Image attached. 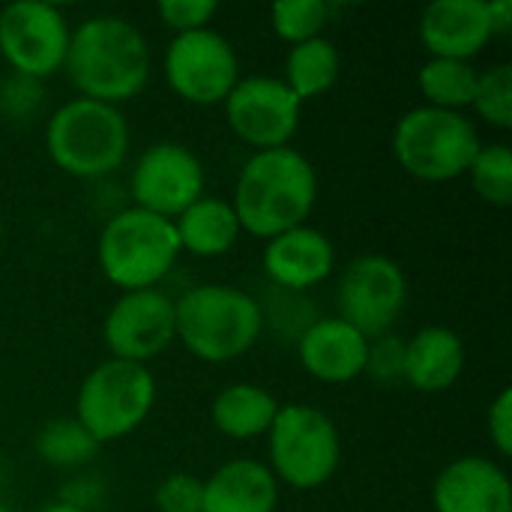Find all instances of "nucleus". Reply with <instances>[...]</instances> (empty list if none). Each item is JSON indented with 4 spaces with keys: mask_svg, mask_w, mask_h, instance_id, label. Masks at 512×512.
<instances>
[{
    "mask_svg": "<svg viewBox=\"0 0 512 512\" xmlns=\"http://www.w3.org/2000/svg\"><path fill=\"white\" fill-rule=\"evenodd\" d=\"M177 258L180 243L174 222L141 207H126L114 213L96 243L102 276L123 294L156 288L174 270Z\"/></svg>",
    "mask_w": 512,
    "mask_h": 512,
    "instance_id": "423d86ee",
    "label": "nucleus"
},
{
    "mask_svg": "<svg viewBox=\"0 0 512 512\" xmlns=\"http://www.w3.org/2000/svg\"><path fill=\"white\" fill-rule=\"evenodd\" d=\"M474 114L495 126V129H510L512 126V66L510 63H495L489 69L477 72V87L471 99Z\"/></svg>",
    "mask_w": 512,
    "mask_h": 512,
    "instance_id": "cd10ccee",
    "label": "nucleus"
},
{
    "mask_svg": "<svg viewBox=\"0 0 512 512\" xmlns=\"http://www.w3.org/2000/svg\"><path fill=\"white\" fill-rule=\"evenodd\" d=\"M33 450L36 456L48 465V468H81L87 465L99 444L90 438V432L75 420V417H60V420H48L36 438H33Z\"/></svg>",
    "mask_w": 512,
    "mask_h": 512,
    "instance_id": "393cba45",
    "label": "nucleus"
},
{
    "mask_svg": "<svg viewBox=\"0 0 512 512\" xmlns=\"http://www.w3.org/2000/svg\"><path fill=\"white\" fill-rule=\"evenodd\" d=\"M282 72H285V75H282V84H285L300 102H309V99L324 96V93L339 81L342 54H339V48H336L333 39L318 36V39L291 45Z\"/></svg>",
    "mask_w": 512,
    "mask_h": 512,
    "instance_id": "5701e85b",
    "label": "nucleus"
},
{
    "mask_svg": "<svg viewBox=\"0 0 512 512\" xmlns=\"http://www.w3.org/2000/svg\"><path fill=\"white\" fill-rule=\"evenodd\" d=\"M279 483L258 459H231L204 480L201 512H276Z\"/></svg>",
    "mask_w": 512,
    "mask_h": 512,
    "instance_id": "aec40b11",
    "label": "nucleus"
},
{
    "mask_svg": "<svg viewBox=\"0 0 512 512\" xmlns=\"http://www.w3.org/2000/svg\"><path fill=\"white\" fill-rule=\"evenodd\" d=\"M330 18H333V6L324 0H282L270 9V27L288 45H300L324 36Z\"/></svg>",
    "mask_w": 512,
    "mask_h": 512,
    "instance_id": "bb28decb",
    "label": "nucleus"
},
{
    "mask_svg": "<svg viewBox=\"0 0 512 512\" xmlns=\"http://www.w3.org/2000/svg\"><path fill=\"white\" fill-rule=\"evenodd\" d=\"M177 339L174 300L159 288L126 291L102 321V342L114 360L147 366Z\"/></svg>",
    "mask_w": 512,
    "mask_h": 512,
    "instance_id": "4468645a",
    "label": "nucleus"
},
{
    "mask_svg": "<svg viewBox=\"0 0 512 512\" xmlns=\"http://www.w3.org/2000/svg\"><path fill=\"white\" fill-rule=\"evenodd\" d=\"M408 306V276L390 255H357L336 285V318L378 339L393 330Z\"/></svg>",
    "mask_w": 512,
    "mask_h": 512,
    "instance_id": "9d476101",
    "label": "nucleus"
},
{
    "mask_svg": "<svg viewBox=\"0 0 512 512\" xmlns=\"http://www.w3.org/2000/svg\"><path fill=\"white\" fill-rule=\"evenodd\" d=\"M261 264L273 288L306 294L330 279L336 267V249L324 231L312 225H300L270 237L264 243Z\"/></svg>",
    "mask_w": 512,
    "mask_h": 512,
    "instance_id": "2eb2a0df",
    "label": "nucleus"
},
{
    "mask_svg": "<svg viewBox=\"0 0 512 512\" xmlns=\"http://www.w3.org/2000/svg\"><path fill=\"white\" fill-rule=\"evenodd\" d=\"M363 375H369L381 387L405 381V339H399L393 333L369 339V354H366V372Z\"/></svg>",
    "mask_w": 512,
    "mask_h": 512,
    "instance_id": "c85d7f7f",
    "label": "nucleus"
},
{
    "mask_svg": "<svg viewBox=\"0 0 512 512\" xmlns=\"http://www.w3.org/2000/svg\"><path fill=\"white\" fill-rule=\"evenodd\" d=\"M162 75L177 99L198 108H213L228 99L240 81V60L234 45L213 27L180 33L168 42Z\"/></svg>",
    "mask_w": 512,
    "mask_h": 512,
    "instance_id": "1a4fd4ad",
    "label": "nucleus"
},
{
    "mask_svg": "<svg viewBox=\"0 0 512 512\" xmlns=\"http://www.w3.org/2000/svg\"><path fill=\"white\" fill-rule=\"evenodd\" d=\"M156 405V378L150 366L102 360L87 372L75 396V420L102 447L129 438Z\"/></svg>",
    "mask_w": 512,
    "mask_h": 512,
    "instance_id": "6e6552de",
    "label": "nucleus"
},
{
    "mask_svg": "<svg viewBox=\"0 0 512 512\" xmlns=\"http://www.w3.org/2000/svg\"><path fill=\"white\" fill-rule=\"evenodd\" d=\"M270 474L279 486L297 492H315L333 480L342 465V435L336 423L315 405H282L270 432Z\"/></svg>",
    "mask_w": 512,
    "mask_h": 512,
    "instance_id": "0eeeda50",
    "label": "nucleus"
},
{
    "mask_svg": "<svg viewBox=\"0 0 512 512\" xmlns=\"http://www.w3.org/2000/svg\"><path fill=\"white\" fill-rule=\"evenodd\" d=\"M465 342L456 330L429 324L405 339V384L420 393H447L465 372Z\"/></svg>",
    "mask_w": 512,
    "mask_h": 512,
    "instance_id": "6ab92c4d",
    "label": "nucleus"
},
{
    "mask_svg": "<svg viewBox=\"0 0 512 512\" xmlns=\"http://www.w3.org/2000/svg\"><path fill=\"white\" fill-rule=\"evenodd\" d=\"M471 189L492 207L512 204V153L507 144H483L468 168Z\"/></svg>",
    "mask_w": 512,
    "mask_h": 512,
    "instance_id": "a878e982",
    "label": "nucleus"
},
{
    "mask_svg": "<svg viewBox=\"0 0 512 512\" xmlns=\"http://www.w3.org/2000/svg\"><path fill=\"white\" fill-rule=\"evenodd\" d=\"M39 99H42V84L30 81V78H21V75H12L0 87V111L9 114V117L30 114L39 105Z\"/></svg>",
    "mask_w": 512,
    "mask_h": 512,
    "instance_id": "473e14b6",
    "label": "nucleus"
},
{
    "mask_svg": "<svg viewBox=\"0 0 512 512\" xmlns=\"http://www.w3.org/2000/svg\"><path fill=\"white\" fill-rule=\"evenodd\" d=\"M156 12L162 24L174 36H180V33H195V30L210 27V21L219 12V3L216 0H165L156 6Z\"/></svg>",
    "mask_w": 512,
    "mask_h": 512,
    "instance_id": "7c9ffc66",
    "label": "nucleus"
},
{
    "mask_svg": "<svg viewBox=\"0 0 512 512\" xmlns=\"http://www.w3.org/2000/svg\"><path fill=\"white\" fill-rule=\"evenodd\" d=\"M492 39L486 0H435L420 15V42L429 57L471 63Z\"/></svg>",
    "mask_w": 512,
    "mask_h": 512,
    "instance_id": "a211bd4d",
    "label": "nucleus"
},
{
    "mask_svg": "<svg viewBox=\"0 0 512 512\" xmlns=\"http://www.w3.org/2000/svg\"><path fill=\"white\" fill-rule=\"evenodd\" d=\"M63 72L81 99L120 108L144 93L153 72L147 36L123 15H90L72 27Z\"/></svg>",
    "mask_w": 512,
    "mask_h": 512,
    "instance_id": "f257e3e1",
    "label": "nucleus"
},
{
    "mask_svg": "<svg viewBox=\"0 0 512 512\" xmlns=\"http://www.w3.org/2000/svg\"><path fill=\"white\" fill-rule=\"evenodd\" d=\"M180 252L195 258H219L231 252L240 240V222L231 201L216 195H201L192 207H186L174 219Z\"/></svg>",
    "mask_w": 512,
    "mask_h": 512,
    "instance_id": "412c9836",
    "label": "nucleus"
},
{
    "mask_svg": "<svg viewBox=\"0 0 512 512\" xmlns=\"http://www.w3.org/2000/svg\"><path fill=\"white\" fill-rule=\"evenodd\" d=\"M489 24L495 36H507L512 30V0H489Z\"/></svg>",
    "mask_w": 512,
    "mask_h": 512,
    "instance_id": "72a5a7b5",
    "label": "nucleus"
},
{
    "mask_svg": "<svg viewBox=\"0 0 512 512\" xmlns=\"http://www.w3.org/2000/svg\"><path fill=\"white\" fill-rule=\"evenodd\" d=\"M282 402L258 384H231L216 393L210 420L219 435L231 441H255L270 432Z\"/></svg>",
    "mask_w": 512,
    "mask_h": 512,
    "instance_id": "4be33fe9",
    "label": "nucleus"
},
{
    "mask_svg": "<svg viewBox=\"0 0 512 512\" xmlns=\"http://www.w3.org/2000/svg\"><path fill=\"white\" fill-rule=\"evenodd\" d=\"M435 512H512L507 471L489 456H459L432 483Z\"/></svg>",
    "mask_w": 512,
    "mask_h": 512,
    "instance_id": "f3484780",
    "label": "nucleus"
},
{
    "mask_svg": "<svg viewBox=\"0 0 512 512\" xmlns=\"http://www.w3.org/2000/svg\"><path fill=\"white\" fill-rule=\"evenodd\" d=\"M177 339L201 363L222 366L249 354L261 333L264 315L258 297L234 285H195L177 303Z\"/></svg>",
    "mask_w": 512,
    "mask_h": 512,
    "instance_id": "7ed1b4c3",
    "label": "nucleus"
},
{
    "mask_svg": "<svg viewBox=\"0 0 512 512\" xmlns=\"http://www.w3.org/2000/svg\"><path fill=\"white\" fill-rule=\"evenodd\" d=\"M390 144L399 168L423 183H450L465 177L483 147L468 114L429 105L405 111L393 126Z\"/></svg>",
    "mask_w": 512,
    "mask_h": 512,
    "instance_id": "39448f33",
    "label": "nucleus"
},
{
    "mask_svg": "<svg viewBox=\"0 0 512 512\" xmlns=\"http://www.w3.org/2000/svg\"><path fill=\"white\" fill-rule=\"evenodd\" d=\"M486 429H489V441L495 447V453L501 459L512 456V390H501L495 396V402L489 405L486 414Z\"/></svg>",
    "mask_w": 512,
    "mask_h": 512,
    "instance_id": "2f4dec72",
    "label": "nucleus"
},
{
    "mask_svg": "<svg viewBox=\"0 0 512 512\" xmlns=\"http://www.w3.org/2000/svg\"><path fill=\"white\" fill-rule=\"evenodd\" d=\"M204 480L189 471H174L159 480L153 504L159 512H201Z\"/></svg>",
    "mask_w": 512,
    "mask_h": 512,
    "instance_id": "c756f323",
    "label": "nucleus"
},
{
    "mask_svg": "<svg viewBox=\"0 0 512 512\" xmlns=\"http://www.w3.org/2000/svg\"><path fill=\"white\" fill-rule=\"evenodd\" d=\"M39 512H90V510H81V507H75V504L57 501V504H48L45 510H39Z\"/></svg>",
    "mask_w": 512,
    "mask_h": 512,
    "instance_id": "f704fd0d",
    "label": "nucleus"
},
{
    "mask_svg": "<svg viewBox=\"0 0 512 512\" xmlns=\"http://www.w3.org/2000/svg\"><path fill=\"white\" fill-rule=\"evenodd\" d=\"M72 27L63 9L42 0H18L0 9V57L12 75L45 81L63 69Z\"/></svg>",
    "mask_w": 512,
    "mask_h": 512,
    "instance_id": "9b49d317",
    "label": "nucleus"
},
{
    "mask_svg": "<svg viewBox=\"0 0 512 512\" xmlns=\"http://www.w3.org/2000/svg\"><path fill=\"white\" fill-rule=\"evenodd\" d=\"M222 108L231 132L249 144L252 153L291 147L303 114V102L273 75L240 78Z\"/></svg>",
    "mask_w": 512,
    "mask_h": 512,
    "instance_id": "f8f14e48",
    "label": "nucleus"
},
{
    "mask_svg": "<svg viewBox=\"0 0 512 512\" xmlns=\"http://www.w3.org/2000/svg\"><path fill=\"white\" fill-rule=\"evenodd\" d=\"M369 339L342 318H315L297 339V360L303 372L321 384L342 387L366 372Z\"/></svg>",
    "mask_w": 512,
    "mask_h": 512,
    "instance_id": "dca6fc26",
    "label": "nucleus"
},
{
    "mask_svg": "<svg viewBox=\"0 0 512 512\" xmlns=\"http://www.w3.org/2000/svg\"><path fill=\"white\" fill-rule=\"evenodd\" d=\"M477 72L480 69H474L465 60L429 57L417 72V87H420L429 108L465 114L471 108V99H474Z\"/></svg>",
    "mask_w": 512,
    "mask_h": 512,
    "instance_id": "b1692460",
    "label": "nucleus"
},
{
    "mask_svg": "<svg viewBox=\"0 0 512 512\" xmlns=\"http://www.w3.org/2000/svg\"><path fill=\"white\" fill-rule=\"evenodd\" d=\"M3 228H6V225H3V219H0V240H3Z\"/></svg>",
    "mask_w": 512,
    "mask_h": 512,
    "instance_id": "e433bc0d",
    "label": "nucleus"
},
{
    "mask_svg": "<svg viewBox=\"0 0 512 512\" xmlns=\"http://www.w3.org/2000/svg\"><path fill=\"white\" fill-rule=\"evenodd\" d=\"M45 153L69 177H108L126 162L129 123L120 108L75 96L48 117Z\"/></svg>",
    "mask_w": 512,
    "mask_h": 512,
    "instance_id": "20e7f679",
    "label": "nucleus"
},
{
    "mask_svg": "<svg viewBox=\"0 0 512 512\" xmlns=\"http://www.w3.org/2000/svg\"><path fill=\"white\" fill-rule=\"evenodd\" d=\"M0 512H12V510H9V507H6V504L0 501Z\"/></svg>",
    "mask_w": 512,
    "mask_h": 512,
    "instance_id": "c9c22d12",
    "label": "nucleus"
},
{
    "mask_svg": "<svg viewBox=\"0 0 512 512\" xmlns=\"http://www.w3.org/2000/svg\"><path fill=\"white\" fill-rule=\"evenodd\" d=\"M318 204V171L297 147L252 153L234 183L231 207L240 231L270 240L306 225Z\"/></svg>",
    "mask_w": 512,
    "mask_h": 512,
    "instance_id": "f03ea898",
    "label": "nucleus"
},
{
    "mask_svg": "<svg viewBox=\"0 0 512 512\" xmlns=\"http://www.w3.org/2000/svg\"><path fill=\"white\" fill-rule=\"evenodd\" d=\"M207 186L204 162L177 141L150 144L132 165L129 192L132 207H141L162 219H177L186 207H192Z\"/></svg>",
    "mask_w": 512,
    "mask_h": 512,
    "instance_id": "ddd939ff",
    "label": "nucleus"
}]
</instances>
